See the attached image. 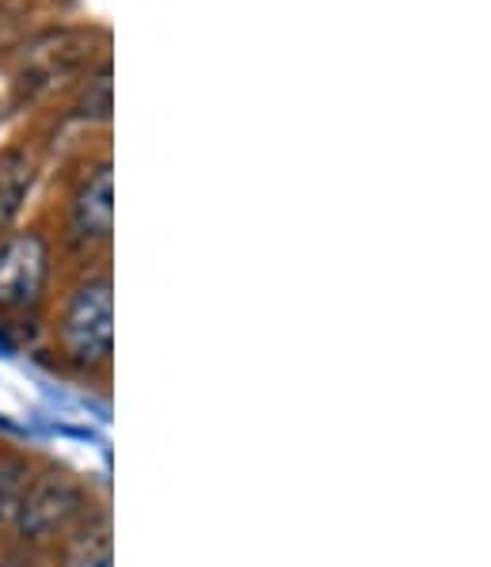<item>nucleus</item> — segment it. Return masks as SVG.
Returning a JSON list of instances; mask_svg holds the SVG:
<instances>
[{
    "label": "nucleus",
    "instance_id": "423d86ee",
    "mask_svg": "<svg viewBox=\"0 0 491 567\" xmlns=\"http://www.w3.org/2000/svg\"><path fill=\"white\" fill-rule=\"evenodd\" d=\"M28 499V468L23 465H4L0 468V522L16 518Z\"/></svg>",
    "mask_w": 491,
    "mask_h": 567
},
{
    "label": "nucleus",
    "instance_id": "0eeeda50",
    "mask_svg": "<svg viewBox=\"0 0 491 567\" xmlns=\"http://www.w3.org/2000/svg\"><path fill=\"white\" fill-rule=\"evenodd\" d=\"M88 567H111V548L103 545V548H100V556H95V560H88Z\"/></svg>",
    "mask_w": 491,
    "mask_h": 567
},
{
    "label": "nucleus",
    "instance_id": "f257e3e1",
    "mask_svg": "<svg viewBox=\"0 0 491 567\" xmlns=\"http://www.w3.org/2000/svg\"><path fill=\"white\" fill-rule=\"evenodd\" d=\"M61 339H65V351L76 362H108L111 343H115V317H111V282L108 278H95L84 282L73 293L61 320Z\"/></svg>",
    "mask_w": 491,
    "mask_h": 567
},
{
    "label": "nucleus",
    "instance_id": "f03ea898",
    "mask_svg": "<svg viewBox=\"0 0 491 567\" xmlns=\"http://www.w3.org/2000/svg\"><path fill=\"white\" fill-rule=\"evenodd\" d=\"M50 275V248L39 233L0 240V309H28L42 298Z\"/></svg>",
    "mask_w": 491,
    "mask_h": 567
},
{
    "label": "nucleus",
    "instance_id": "20e7f679",
    "mask_svg": "<svg viewBox=\"0 0 491 567\" xmlns=\"http://www.w3.org/2000/svg\"><path fill=\"white\" fill-rule=\"evenodd\" d=\"M73 225L81 237H108L115 225V190H111V168L103 164L73 203Z\"/></svg>",
    "mask_w": 491,
    "mask_h": 567
},
{
    "label": "nucleus",
    "instance_id": "39448f33",
    "mask_svg": "<svg viewBox=\"0 0 491 567\" xmlns=\"http://www.w3.org/2000/svg\"><path fill=\"white\" fill-rule=\"evenodd\" d=\"M31 187V161L23 153H0V229L20 214Z\"/></svg>",
    "mask_w": 491,
    "mask_h": 567
},
{
    "label": "nucleus",
    "instance_id": "7ed1b4c3",
    "mask_svg": "<svg viewBox=\"0 0 491 567\" xmlns=\"http://www.w3.org/2000/svg\"><path fill=\"white\" fill-rule=\"evenodd\" d=\"M81 511H84V495L76 492L73 484H65V480H47V484H39L34 492H28V499H23L16 522H20V529L28 537L47 540V537L61 534Z\"/></svg>",
    "mask_w": 491,
    "mask_h": 567
},
{
    "label": "nucleus",
    "instance_id": "6e6552de",
    "mask_svg": "<svg viewBox=\"0 0 491 567\" xmlns=\"http://www.w3.org/2000/svg\"><path fill=\"white\" fill-rule=\"evenodd\" d=\"M0 567H12V564H0Z\"/></svg>",
    "mask_w": 491,
    "mask_h": 567
}]
</instances>
